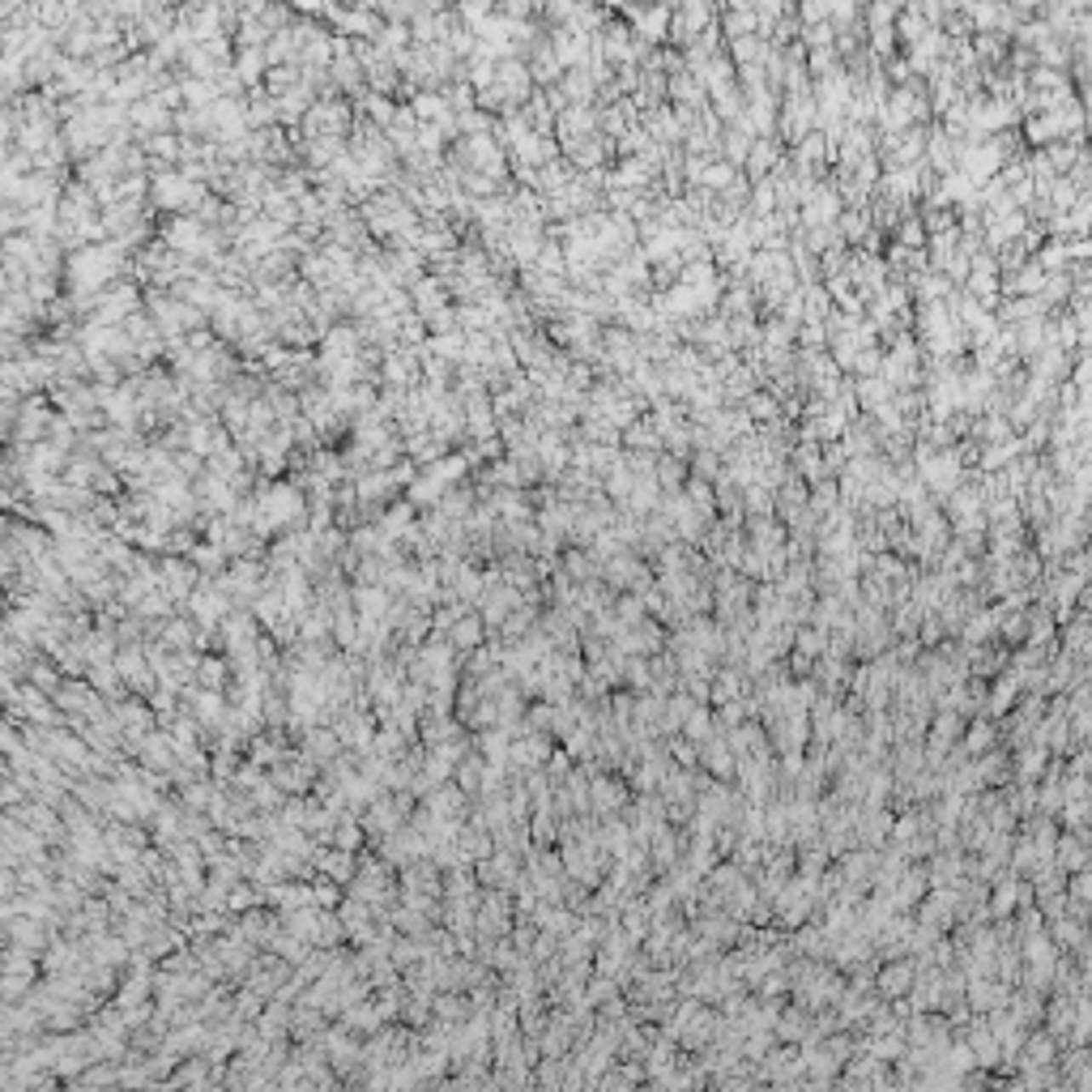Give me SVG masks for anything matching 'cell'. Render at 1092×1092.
<instances>
[{"instance_id":"cb8c5ba5","label":"cell","mask_w":1092,"mask_h":1092,"mask_svg":"<svg viewBox=\"0 0 1092 1092\" xmlns=\"http://www.w3.org/2000/svg\"><path fill=\"white\" fill-rule=\"evenodd\" d=\"M333 636L350 649V644H358V632H354V615H337V623H333Z\"/></svg>"},{"instance_id":"f1b7e54d","label":"cell","mask_w":1092,"mask_h":1092,"mask_svg":"<svg viewBox=\"0 0 1092 1092\" xmlns=\"http://www.w3.org/2000/svg\"><path fill=\"white\" fill-rule=\"evenodd\" d=\"M197 674H201V683H205V687H218V678H222V661H214V657H209V661H201V666H197Z\"/></svg>"},{"instance_id":"4fadbf2b","label":"cell","mask_w":1092,"mask_h":1092,"mask_svg":"<svg viewBox=\"0 0 1092 1092\" xmlns=\"http://www.w3.org/2000/svg\"><path fill=\"white\" fill-rule=\"evenodd\" d=\"M337 747H341V735H337V730H316V735H307V752H312V760H333V756H337Z\"/></svg>"},{"instance_id":"e0dca14e","label":"cell","mask_w":1092,"mask_h":1092,"mask_svg":"<svg viewBox=\"0 0 1092 1092\" xmlns=\"http://www.w3.org/2000/svg\"><path fill=\"white\" fill-rule=\"evenodd\" d=\"M9 935H14V943H22V947H43V926H26V922H9Z\"/></svg>"},{"instance_id":"ac0fdd59","label":"cell","mask_w":1092,"mask_h":1092,"mask_svg":"<svg viewBox=\"0 0 1092 1092\" xmlns=\"http://www.w3.org/2000/svg\"><path fill=\"white\" fill-rule=\"evenodd\" d=\"M704 764H708L712 773H721V777H730V769H735V764H730V752H725V743H708V747H704Z\"/></svg>"},{"instance_id":"d6a6232c","label":"cell","mask_w":1092,"mask_h":1092,"mask_svg":"<svg viewBox=\"0 0 1092 1092\" xmlns=\"http://www.w3.org/2000/svg\"><path fill=\"white\" fill-rule=\"evenodd\" d=\"M294 9H307V14H320V9H324V5H320V0H294Z\"/></svg>"},{"instance_id":"ffe728a7","label":"cell","mask_w":1092,"mask_h":1092,"mask_svg":"<svg viewBox=\"0 0 1092 1092\" xmlns=\"http://www.w3.org/2000/svg\"><path fill=\"white\" fill-rule=\"evenodd\" d=\"M1075 1007H1079V1024H1075L1071 1037H1075L1079 1045H1088V1041H1092V1003H1088V998H1075Z\"/></svg>"},{"instance_id":"7402d4cb","label":"cell","mask_w":1092,"mask_h":1092,"mask_svg":"<svg viewBox=\"0 0 1092 1092\" xmlns=\"http://www.w3.org/2000/svg\"><path fill=\"white\" fill-rule=\"evenodd\" d=\"M368 116H372V120H380V124H393V120H397V107H393L389 99L372 94V99H368Z\"/></svg>"},{"instance_id":"d4e9b609","label":"cell","mask_w":1092,"mask_h":1092,"mask_svg":"<svg viewBox=\"0 0 1092 1092\" xmlns=\"http://www.w3.org/2000/svg\"><path fill=\"white\" fill-rule=\"evenodd\" d=\"M358 837H363V832H358V828H354V824H350V820H346V824H341V828H333V841H337V845H341V849H350V854H354V849H358Z\"/></svg>"},{"instance_id":"d6986e66","label":"cell","mask_w":1092,"mask_h":1092,"mask_svg":"<svg viewBox=\"0 0 1092 1092\" xmlns=\"http://www.w3.org/2000/svg\"><path fill=\"white\" fill-rule=\"evenodd\" d=\"M1071 900H1075V909H1079V913H1088V909H1092V871H1079V875H1075Z\"/></svg>"},{"instance_id":"9a60e30c","label":"cell","mask_w":1092,"mask_h":1092,"mask_svg":"<svg viewBox=\"0 0 1092 1092\" xmlns=\"http://www.w3.org/2000/svg\"><path fill=\"white\" fill-rule=\"evenodd\" d=\"M483 640V623H478V615H461L457 619V627H453V644L457 649H470V644H478Z\"/></svg>"},{"instance_id":"ba28073f","label":"cell","mask_w":1092,"mask_h":1092,"mask_svg":"<svg viewBox=\"0 0 1092 1092\" xmlns=\"http://www.w3.org/2000/svg\"><path fill=\"white\" fill-rule=\"evenodd\" d=\"M192 568L188 563H163V593H171V597H188L192 593Z\"/></svg>"},{"instance_id":"44dd1931","label":"cell","mask_w":1092,"mask_h":1092,"mask_svg":"<svg viewBox=\"0 0 1092 1092\" xmlns=\"http://www.w3.org/2000/svg\"><path fill=\"white\" fill-rule=\"evenodd\" d=\"M337 888H341L337 879H320V883L312 888V900H316L320 909H329V905H337V900H341V892H337Z\"/></svg>"},{"instance_id":"277c9868","label":"cell","mask_w":1092,"mask_h":1092,"mask_svg":"<svg viewBox=\"0 0 1092 1092\" xmlns=\"http://www.w3.org/2000/svg\"><path fill=\"white\" fill-rule=\"evenodd\" d=\"M137 312V290L133 286H107L99 290V303H94V320L99 324H120Z\"/></svg>"},{"instance_id":"4316f807","label":"cell","mask_w":1092,"mask_h":1092,"mask_svg":"<svg viewBox=\"0 0 1092 1092\" xmlns=\"http://www.w3.org/2000/svg\"><path fill=\"white\" fill-rule=\"evenodd\" d=\"M1062 866H1071V871H1083V854H1079L1075 837H1062Z\"/></svg>"},{"instance_id":"5bb4252c","label":"cell","mask_w":1092,"mask_h":1092,"mask_svg":"<svg viewBox=\"0 0 1092 1092\" xmlns=\"http://www.w3.org/2000/svg\"><path fill=\"white\" fill-rule=\"evenodd\" d=\"M879 986H883V994H905V990L913 986V964H892V969H883V973H879Z\"/></svg>"},{"instance_id":"30bf717a","label":"cell","mask_w":1092,"mask_h":1092,"mask_svg":"<svg viewBox=\"0 0 1092 1092\" xmlns=\"http://www.w3.org/2000/svg\"><path fill=\"white\" fill-rule=\"evenodd\" d=\"M380 1007H368V1003H354V1007H346V1028H354V1032H372V1028H380Z\"/></svg>"},{"instance_id":"484cf974","label":"cell","mask_w":1092,"mask_h":1092,"mask_svg":"<svg viewBox=\"0 0 1092 1092\" xmlns=\"http://www.w3.org/2000/svg\"><path fill=\"white\" fill-rule=\"evenodd\" d=\"M423 960V943H397L393 947V964H419Z\"/></svg>"},{"instance_id":"8992f818","label":"cell","mask_w":1092,"mask_h":1092,"mask_svg":"<svg viewBox=\"0 0 1092 1092\" xmlns=\"http://www.w3.org/2000/svg\"><path fill=\"white\" fill-rule=\"evenodd\" d=\"M969 1049L977 1054V1062H998V1032L990 1028V1020H977L969 1028Z\"/></svg>"},{"instance_id":"8fae6325","label":"cell","mask_w":1092,"mask_h":1092,"mask_svg":"<svg viewBox=\"0 0 1092 1092\" xmlns=\"http://www.w3.org/2000/svg\"><path fill=\"white\" fill-rule=\"evenodd\" d=\"M260 65H269V56H265L260 48H243V56L235 60L239 82H243V86H256V82H260Z\"/></svg>"},{"instance_id":"7c38bea8","label":"cell","mask_w":1092,"mask_h":1092,"mask_svg":"<svg viewBox=\"0 0 1092 1092\" xmlns=\"http://www.w3.org/2000/svg\"><path fill=\"white\" fill-rule=\"evenodd\" d=\"M415 116H423V120H432V124H449V99H440V94H419V99H415Z\"/></svg>"},{"instance_id":"603a6c76","label":"cell","mask_w":1092,"mask_h":1092,"mask_svg":"<svg viewBox=\"0 0 1092 1092\" xmlns=\"http://www.w3.org/2000/svg\"><path fill=\"white\" fill-rule=\"evenodd\" d=\"M461 14H466V22L483 26L491 18V0H461Z\"/></svg>"},{"instance_id":"2e32d148","label":"cell","mask_w":1092,"mask_h":1092,"mask_svg":"<svg viewBox=\"0 0 1092 1092\" xmlns=\"http://www.w3.org/2000/svg\"><path fill=\"white\" fill-rule=\"evenodd\" d=\"M619 803H623V790H619L615 781H597V786H593V807H597V811H615Z\"/></svg>"},{"instance_id":"9c48e42d","label":"cell","mask_w":1092,"mask_h":1092,"mask_svg":"<svg viewBox=\"0 0 1092 1092\" xmlns=\"http://www.w3.org/2000/svg\"><path fill=\"white\" fill-rule=\"evenodd\" d=\"M969 1003L977 1007V1011H998L1003 1003H1007V990L998 986V981H973V990H969Z\"/></svg>"},{"instance_id":"1f68e13d","label":"cell","mask_w":1092,"mask_h":1092,"mask_svg":"<svg viewBox=\"0 0 1092 1092\" xmlns=\"http://www.w3.org/2000/svg\"><path fill=\"white\" fill-rule=\"evenodd\" d=\"M500 871H504V875H512V871H517V866L508 862V854L500 858ZM478 875H483V879H495V866H478Z\"/></svg>"},{"instance_id":"4dcf8cb0","label":"cell","mask_w":1092,"mask_h":1092,"mask_svg":"<svg viewBox=\"0 0 1092 1092\" xmlns=\"http://www.w3.org/2000/svg\"><path fill=\"white\" fill-rule=\"evenodd\" d=\"M209 803V786H188V807H205Z\"/></svg>"},{"instance_id":"52a82bcc","label":"cell","mask_w":1092,"mask_h":1092,"mask_svg":"<svg viewBox=\"0 0 1092 1092\" xmlns=\"http://www.w3.org/2000/svg\"><path fill=\"white\" fill-rule=\"evenodd\" d=\"M546 756H551V747H546V739H521V743H512V752H508V760L517 764V769H538V764H546Z\"/></svg>"},{"instance_id":"3957f363","label":"cell","mask_w":1092,"mask_h":1092,"mask_svg":"<svg viewBox=\"0 0 1092 1092\" xmlns=\"http://www.w3.org/2000/svg\"><path fill=\"white\" fill-rule=\"evenodd\" d=\"M154 201H158L163 209H197V205L205 201V192H201V184H197L192 175H184V171H158V180H154Z\"/></svg>"},{"instance_id":"5b68a950","label":"cell","mask_w":1092,"mask_h":1092,"mask_svg":"<svg viewBox=\"0 0 1092 1092\" xmlns=\"http://www.w3.org/2000/svg\"><path fill=\"white\" fill-rule=\"evenodd\" d=\"M312 862H316V871H324L329 879H337V883H350L354 879V858H350V849H333V854H312Z\"/></svg>"},{"instance_id":"6da1fadb","label":"cell","mask_w":1092,"mask_h":1092,"mask_svg":"<svg viewBox=\"0 0 1092 1092\" xmlns=\"http://www.w3.org/2000/svg\"><path fill=\"white\" fill-rule=\"evenodd\" d=\"M120 256H124V243H90L82 248L73 260H69V286L77 294H99L111 286L116 269H120Z\"/></svg>"},{"instance_id":"83f0119b","label":"cell","mask_w":1092,"mask_h":1092,"mask_svg":"<svg viewBox=\"0 0 1092 1092\" xmlns=\"http://www.w3.org/2000/svg\"><path fill=\"white\" fill-rule=\"evenodd\" d=\"M167 640L180 644V649H188V644H192V627H188V623H167Z\"/></svg>"},{"instance_id":"f546056e","label":"cell","mask_w":1092,"mask_h":1092,"mask_svg":"<svg viewBox=\"0 0 1092 1092\" xmlns=\"http://www.w3.org/2000/svg\"><path fill=\"white\" fill-rule=\"evenodd\" d=\"M277 756H282V752H277V747H269L265 739H256V743H252V760H256V764H277Z\"/></svg>"},{"instance_id":"7a4b0ae2","label":"cell","mask_w":1092,"mask_h":1092,"mask_svg":"<svg viewBox=\"0 0 1092 1092\" xmlns=\"http://www.w3.org/2000/svg\"><path fill=\"white\" fill-rule=\"evenodd\" d=\"M303 512V495L294 491V487H273V491H265L260 500H256V529L260 534H273V529H282V525H290L294 517Z\"/></svg>"}]
</instances>
